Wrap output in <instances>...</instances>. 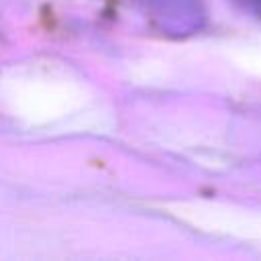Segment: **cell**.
Listing matches in <instances>:
<instances>
[]
</instances>
